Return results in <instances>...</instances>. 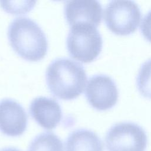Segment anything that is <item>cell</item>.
Returning <instances> with one entry per match:
<instances>
[{
  "label": "cell",
  "mask_w": 151,
  "mask_h": 151,
  "mask_svg": "<svg viewBox=\"0 0 151 151\" xmlns=\"http://www.w3.org/2000/svg\"><path fill=\"white\" fill-rule=\"evenodd\" d=\"M85 96L94 109L106 110L116 104L119 91L116 84L110 77L105 74H96L88 79Z\"/></svg>",
  "instance_id": "obj_6"
},
{
  "label": "cell",
  "mask_w": 151,
  "mask_h": 151,
  "mask_svg": "<svg viewBox=\"0 0 151 151\" xmlns=\"http://www.w3.org/2000/svg\"><path fill=\"white\" fill-rule=\"evenodd\" d=\"M28 151H63L61 140L52 132L37 136L31 142Z\"/></svg>",
  "instance_id": "obj_11"
},
{
  "label": "cell",
  "mask_w": 151,
  "mask_h": 151,
  "mask_svg": "<svg viewBox=\"0 0 151 151\" xmlns=\"http://www.w3.org/2000/svg\"><path fill=\"white\" fill-rule=\"evenodd\" d=\"M108 151H145L147 137L145 130L132 122H121L112 126L106 133Z\"/></svg>",
  "instance_id": "obj_5"
},
{
  "label": "cell",
  "mask_w": 151,
  "mask_h": 151,
  "mask_svg": "<svg viewBox=\"0 0 151 151\" xmlns=\"http://www.w3.org/2000/svg\"><path fill=\"white\" fill-rule=\"evenodd\" d=\"M136 84L143 96L151 99V58L141 65L137 76Z\"/></svg>",
  "instance_id": "obj_12"
},
{
  "label": "cell",
  "mask_w": 151,
  "mask_h": 151,
  "mask_svg": "<svg viewBox=\"0 0 151 151\" xmlns=\"http://www.w3.org/2000/svg\"><path fill=\"white\" fill-rule=\"evenodd\" d=\"M142 17L138 5L133 1L114 0L106 6L104 19L107 28L113 33L126 35L137 28Z\"/></svg>",
  "instance_id": "obj_4"
},
{
  "label": "cell",
  "mask_w": 151,
  "mask_h": 151,
  "mask_svg": "<svg viewBox=\"0 0 151 151\" xmlns=\"http://www.w3.org/2000/svg\"><path fill=\"white\" fill-rule=\"evenodd\" d=\"M66 45L70 55L82 63H90L100 54L103 40L97 27L90 24H77L70 27Z\"/></svg>",
  "instance_id": "obj_3"
},
{
  "label": "cell",
  "mask_w": 151,
  "mask_h": 151,
  "mask_svg": "<svg viewBox=\"0 0 151 151\" xmlns=\"http://www.w3.org/2000/svg\"><path fill=\"white\" fill-rule=\"evenodd\" d=\"M64 15L70 27L83 24L97 27L101 21L102 6L95 0L67 1L65 3Z\"/></svg>",
  "instance_id": "obj_7"
},
{
  "label": "cell",
  "mask_w": 151,
  "mask_h": 151,
  "mask_svg": "<svg viewBox=\"0 0 151 151\" xmlns=\"http://www.w3.org/2000/svg\"><path fill=\"white\" fill-rule=\"evenodd\" d=\"M65 151H103V146L96 133L80 129L71 132L67 138Z\"/></svg>",
  "instance_id": "obj_10"
},
{
  "label": "cell",
  "mask_w": 151,
  "mask_h": 151,
  "mask_svg": "<svg viewBox=\"0 0 151 151\" xmlns=\"http://www.w3.org/2000/svg\"><path fill=\"white\" fill-rule=\"evenodd\" d=\"M29 111L33 119L47 130L55 128L62 119L60 105L55 100L47 97L34 99L29 105Z\"/></svg>",
  "instance_id": "obj_9"
},
{
  "label": "cell",
  "mask_w": 151,
  "mask_h": 151,
  "mask_svg": "<svg viewBox=\"0 0 151 151\" xmlns=\"http://www.w3.org/2000/svg\"><path fill=\"white\" fill-rule=\"evenodd\" d=\"M27 123V114L19 103L10 99L0 101L1 133L11 137L19 136L25 131Z\"/></svg>",
  "instance_id": "obj_8"
},
{
  "label": "cell",
  "mask_w": 151,
  "mask_h": 151,
  "mask_svg": "<svg viewBox=\"0 0 151 151\" xmlns=\"http://www.w3.org/2000/svg\"><path fill=\"white\" fill-rule=\"evenodd\" d=\"M35 1H0L1 7L8 13L24 14L31 11L35 6Z\"/></svg>",
  "instance_id": "obj_13"
},
{
  "label": "cell",
  "mask_w": 151,
  "mask_h": 151,
  "mask_svg": "<svg viewBox=\"0 0 151 151\" xmlns=\"http://www.w3.org/2000/svg\"><path fill=\"white\" fill-rule=\"evenodd\" d=\"M8 37L14 50L25 60L37 61L47 54L48 42L44 31L28 17L14 19L9 25Z\"/></svg>",
  "instance_id": "obj_2"
},
{
  "label": "cell",
  "mask_w": 151,
  "mask_h": 151,
  "mask_svg": "<svg viewBox=\"0 0 151 151\" xmlns=\"http://www.w3.org/2000/svg\"><path fill=\"white\" fill-rule=\"evenodd\" d=\"M46 82L56 97L70 100L84 91L87 81L86 71L81 64L67 58H57L46 70Z\"/></svg>",
  "instance_id": "obj_1"
},
{
  "label": "cell",
  "mask_w": 151,
  "mask_h": 151,
  "mask_svg": "<svg viewBox=\"0 0 151 151\" xmlns=\"http://www.w3.org/2000/svg\"><path fill=\"white\" fill-rule=\"evenodd\" d=\"M0 151H20V150L17 148L10 147L4 148V149L0 150Z\"/></svg>",
  "instance_id": "obj_15"
},
{
  "label": "cell",
  "mask_w": 151,
  "mask_h": 151,
  "mask_svg": "<svg viewBox=\"0 0 151 151\" xmlns=\"http://www.w3.org/2000/svg\"><path fill=\"white\" fill-rule=\"evenodd\" d=\"M140 31L143 37L151 42V9L144 17L141 23Z\"/></svg>",
  "instance_id": "obj_14"
}]
</instances>
